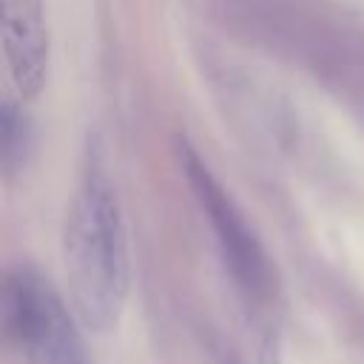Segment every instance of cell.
Here are the masks:
<instances>
[{"mask_svg":"<svg viewBox=\"0 0 364 364\" xmlns=\"http://www.w3.org/2000/svg\"><path fill=\"white\" fill-rule=\"evenodd\" d=\"M71 304L82 327L105 333L125 307L131 284L128 230L117 185L97 142H88L63 230Z\"/></svg>","mask_w":364,"mask_h":364,"instance_id":"1","label":"cell"},{"mask_svg":"<svg viewBox=\"0 0 364 364\" xmlns=\"http://www.w3.org/2000/svg\"><path fill=\"white\" fill-rule=\"evenodd\" d=\"M3 318L9 336L31 364H88L77 313L34 267L17 264L6 276Z\"/></svg>","mask_w":364,"mask_h":364,"instance_id":"2","label":"cell"},{"mask_svg":"<svg viewBox=\"0 0 364 364\" xmlns=\"http://www.w3.org/2000/svg\"><path fill=\"white\" fill-rule=\"evenodd\" d=\"M179 165L182 173L216 236L219 253L225 259V267L230 270V279L245 293L247 301H262L270 293V264L267 256L247 225L242 208L225 191V185L216 179V173L208 168V162L188 145L179 142Z\"/></svg>","mask_w":364,"mask_h":364,"instance_id":"3","label":"cell"},{"mask_svg":"<svg viewBox=\"0 0 364 364\" xmlns=\"http://www.w3.org/2000/svg\"><path fill=\"white\" fill-rule=\"evenodd\" d=\"M3 51L14 88L34 97L48 71V26L43 0H3Z\"/></svg>","mask_w":364,"mask_h":364,"instance_id":"4","label":"cell"},{"mask_svg":"<svg viewBox=\"0 0 364 364\" xmlns=\"http://www.w3.org/2000/svg\"><path fill=\"white\" fill-rule=\"evenodd\" d=\"M0 148H3V168L6 176H14L31 151V122L23 108H17L11 100L0 108Z\"/></svg>","mask_w":364,"mask_h":364,"instance_id":"5","label":"cell"}]
</instances>
